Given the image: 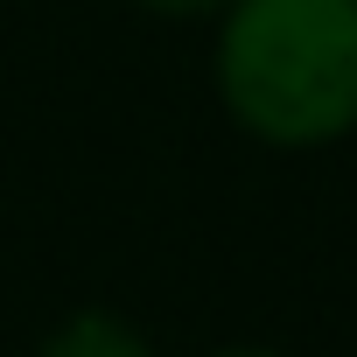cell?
Listing matches in <instances>:
<instances>
[{"mask_svg": "<svg viewBox=\"0 0 357 357\" xmlns=\"http://www.w3.org/2000/svg\"><path fill=\"white\" fill-rule=\"evenodd\" d=\"M218 91L266 147H329L357 126V0H231Z\"/></svg>", "mask_w": 357, "mask_h": 357, "instance_id": "6da1fadb", "label": "cell"}, {"mask_svg": "<svg viewBox=\"0 0 357 357\" xmlns=\"http://www.w3.org/2000/svg\"><path fill=\"white\" fill-rule=\"evenodd\" d=\"M36 357H154V343L112 308H77V315H63L43 336Z\"/></svg>", "mask_w": 357, "mask_h": 357, "instance_id": "7a4b0ae2", "label": "cell"}, {"mask_svg": "<svg viewBox=\"0 0 357 357\" xmlns=\"http://www.w3.org/2000/svg\"><path fill=\"white\" fill-rule=\"evenodd\" d=\"M140 8H154V15H225L231 0H140Z\"/></svg>", "mask_w": 357, "mask_h": 357, "instance_id": "3957f363", "label": "cell"}, {"mask_svg": "<svg viewBox=\"0 0 357 357\" xmlns=\"http://www.w3.org/2000/svg\"><path fill=\"white\" fill-rule=\"evenodd\" d=\"M204 357H294V350H273V343H225V350H204Z\"/></svg>", "mask_w": 357, "mask_h": 357, "instance_id": "277c9868", "label": "cell"}]
</instances>
